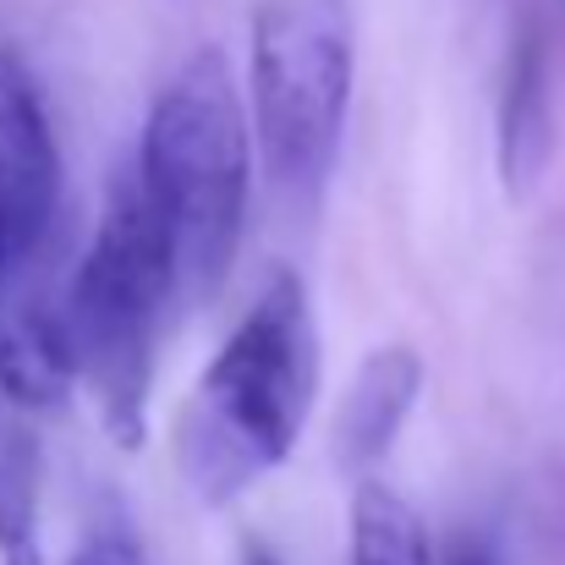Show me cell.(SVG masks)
<instances>
[{
	"instance_id": "cell-1",
	"label": "cell",
	"mask_w": 565,
	"mask_h": 565,
	"mask_svg": "<svg viewBox=\"0 0 565 565\" xmlns=\"http://www.w3.org/2000/svg\"><path fill=\"white\" fill-rule=\"evenodd\" d=\"M319 401V313L297 269H275L177 412V467L220 511L269 478Z\"/></svg>"
},
{
	"instance_id": "cell-2",
	"label": "cell",
	"mask_w": 565,
	"mask_h": 565,
	"mask_svg": "<svg viewBox=\"0 0 565 565\" xmlns=\"http://www.w3.org/2000/svg\"><path fill=\"white\" fill-rule=\"evenodd\" d=\"M132 171L160 214L177 302H209L231 280L253 188V121L220 50H192L166 77Z\"/></svg>"
},
{
	"instance_id": "cell-3",
	"label": "cell",
	"mask_w": 565,
	"mask_h": 565,
	"mask_svg": "<svg viewBox=\"0 0 565 565\" xmlns=\"http://www.w3.org/2000/svg\"><path fill=\"white\" fill-rule=\"evenodd\" d=\"M171 308H177L171 247L138 171L127 166L110 177L99 225L61 291L77 384L88 390L99 428L121 450H138L149 439L160 324L171 319Z\"/></svg>"
},
{
	"instance_id": "cell-4",
	"label": "cell",
	"mask_w": 565,
	"mask_h": 565,
	"mask_svg": "<svg viewBox=\"0 0 565 565\" xmlns=\"http://www.w3.org/2000/svg\"><path fill=\"white\" fill-rule=\"evenodd\" d=\"M253 143L286 198H319L347 138L358 33L352 0H258L253 11Z\"/></svg>"
},
{
	"instance_id": "cell-5",
	"label": "cell",
	"mask_w": 565,
	"mask_h": 565,
	"mask_svg": "<svg viewBox=\"0 0 565 565\" xmlns=\"http://www.w3.org/2000/svg\"><path fill=\"white\" fill-rule=\"evenodd\" d=\"M61 209V149L44 94L17 50L0 44V253L44 258Z\"/></svg>"
},
{
	"instance_id": "cell-6",
	"label": "cell",
	"mask_w": 565,
	"mask_h": 565,
	"mask_svg": "<svg viewBox=\"0 0 565 565\" xmlns=\"http://www.w3.org/2000/svg\"><path fill=\"white\" fill-rule=\"evenodd\" d=\"M72 341L61 297L44 286V258L0 269V395L22 412H50L72 395Z\"/></svg>"
},
{
	"instance_id": "cell-7",
	"label": "cell",
	"mask_w": 565,
	"mask_h": 565,
	"mask_svg": "<svg viewBox=\"0 0 565 565\" xmlns=\"http://www.w3.org/2000/svg\"><path fill=\"white\" fill-rule=\"evenodd\" d=\"M500 182L505 198L522 203L550 177L561 121H555V61L544 28H522L505 61V88H500Z\"/></svg>"
},
{
	"instance_id": "cell-8",
	"label": "cell",
	"mask_w": 565,
	"mask_h": 565,
	"mask_svg": "<svg viewBox=\"0 0 565 565\" xmlns=\"http://www.w3.org/2000/svg\"><path fill=\"white\" fill-rule=\"evenodd\" d=\"M423 379H428L423 358L401 341L374 347L358 363V374L341 395V412H335V439H330L335 467L347 478H369L390 461V450H395V439H401V428H406V417L423 395Z\"/></svg>"
},
{
	"instance_id": "cell-9",
	"label": "cell",
	"mask_w": 565,
	"mask_h": 565,
	"mask_svg": "<svg viewBox=\"0 0 565 565\" xmlns=\"http://www.w3.org/2000/svg\"><path fill=\"white\" fill-rule=\"evenodd\" d=\"M0 565H44L39 544V439L0 395Z\"/></svg>"
},
{
	"instance_id": "cell-10",
	"label": "cell",
	"mask_w": 565,
	"mask_h": 565,
	"mask_svg": "<svg viewBox=\"0 0 565 565\" xmlns=\"http://www.w3.org/2000/svg\"><path fill=\"white\" fill-rule=\"evenodd\" d=\"M347 533H352V565H434V544L417 505L379 472L358 478Z\"/></svg>"
},
{
	"instance_id": "cell-11",
	"label": "cell",
	"mask_w": 565,
	"mask_h": 565,
	"mask_svg": "<svg viewBox=\"0 0 565 565\" xmlns=\"http://www.w3.org/2000/svg\"><path fill=\"white\" fill-rule=\"evenodd\" d=\"M66 565H149V555H143V544L132 539V527L105 522V527H94V533L72 550Z\"/></svg>"
},
{
	"instance_id": "cell-12",
	"label": "cell",
	"mask_w": 565,
	"mask_h": 565,
	"mask_svg": "<svg viewBox=\"0 0 565 565\" xmlns=\"http://www.w3.org/2000/svg\"><path fill=\"white\" fill-rule=\"evenodd\" d=\"M450 565H500V561H494V555H489L483 544H467V550H461V555H456Z\"/></svg>"
},
{
	"instance_id": "cell-13",
	"label": "cell",
	"mask_w": 565,
	"mask_h": 565,
	"mask_svg": "<svg viewBox=\"0 0 565 565\" xmlns=\"http://www.w3.org/2000/svg\"><path fill=\"white\" fill-rule=\"evenodd\" d=\"M242 565H280V561H275L264 544H247V550H242Z\"/></svg>"
}]
</instances>
